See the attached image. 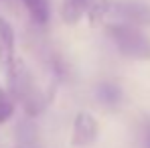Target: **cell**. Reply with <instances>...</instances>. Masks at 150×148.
<instances>
[{"mask_svg":"<svg viewBox=\"0 0 150 148\" xmlns=\"http://www.w3.org/2000/svg\"><path fill=\"white\" fill-rule=\"evenodd\" d=\"M87 4H89V0H65L63 10H61L63 21L69 23V25H75L83 16V12L87 10Z\"/></svg>","mask_w":150,"mask_h":148,"instance_id":"8992f818","label":"cell"},{"mask_svg":"<svg viewBox=\"0 0 150 148\" xmlns=\"http://www.w3.org/2000/svg\"><path fill=\"white\" fill-rule=\"evenodd\" d=\"M91 25H146L150 23V8L140 2H112L103 0L89 10Z\"/></svg>","mask_w":150,"mask_h":148,"instance_id":"6da1fadb","label":"cell"},{"mask_svg":"<svg viewBox=\"0 0 150 148\" xmlns=\"http://www.w3.org/2000/svg\"><path fill=\"white\" fill-rule=\"evenodd\" d=\"M108 37L128 59L148 61L150 59V39L136 25H108Z\"/></svg>","mask_w":150,"mask_h":148,"instance_id":"7a4b0ae2","label":"cell"},{"mask_svg":"<svg viewBox=\"0 0 150 148\" xmlns=\"http://www.w3.org/2000/svg\"><path fill=\"white\" fill-rule=\"evenodd\" d=\"M98 120L89 112H79L73 122V134H71V144L73 146H89L98 138Z\"/></svg>","mask_w":150,"mask_h":148,"instance_id":"3957f363","label":"cell"},{"mask_svg":"<svg viewBox=\"0 0 150 148\" xmlns=\"http://www.w3.org/2000/svg\"><path fill=\"white\" fill-rule=\"evenodd\" d=\"M148 146H150V132H148Z\"/></svg>","mask_w":150,"mask_h":148,"instance_id":"9c48e42d","label":"cell"},{"mask_svg":"<svg viewBox=\"0 0 150 148\" xmlns=\"http://www.w3.org/2000/svg\"><path fill=\"white\" fill-rule=\"evenodd\" d=\"M14 61V30L6 18L0 16V67L8 73Z\"/></svg>","mask_w":150,"mask_h":148,"instance_id":"277c9868","label":"cell"},{"mask_svg":"<svg viewBox=\"0 0 150 148\" xmlns=\"http://www.w3.org/2000/svg\"><path fill=\"white\" fill-rule=\"evenodd\" d=\"M98 96H100L101 101L110 103V106H116L120 98H122V91L118 85H112V83H101L100 89H98Z\"/></svg>","mask_w":150,"mask_h":148,"instance_id":"52a82bcc","label":"cell"},{"mask_svg":"<svg viewBox=\"0 0 150 148\" xmlns=\"http://www.w3.org/2000/svg\"><path fill=\"white\" fill-rule=\"evenodd\" d=\"M14 114V103L10 96L0 87V124H4L6 120H10V116Z\"/></svg>","mask_w":150,"mask_h":148,"instance_id":"ba28073f","label":"cell"},{"mask_svg":"<svg viewBox=\"0 0 150 148\" xmlns=\"http://www.w3.org/2000/svg\"><path fill=\"white\" fill-rule=\"evenodd\" d=\"M25 8L28 10L30 18L37 25H45L51 16V4L49 0H23Z\"/></svg>","mask_w":150,"mask_h":148,"instance_id":"5b68a950","label":"cell"}]
</instances>
